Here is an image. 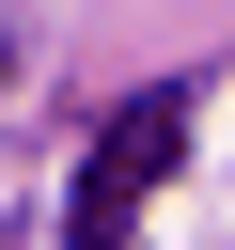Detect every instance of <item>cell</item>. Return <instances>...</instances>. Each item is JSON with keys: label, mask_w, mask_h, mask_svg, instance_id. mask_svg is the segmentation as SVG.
<instances>
[{"label": "cell", "mask_w": 235, "mask_h": 250, "mask_svg": "<svg viewBox=\"0 0 235 250\" xmlns=\"http://www.w3.org/2000/svg\"><path fill=\"white\" fill-rule=\"evenodd\" d=\"M188 78H157V94H125L110 109V141L78 156V188H63V250H141V203L188 172Z\"/></svg>", "instance_id": "6da1fadb"}]
</instances>
